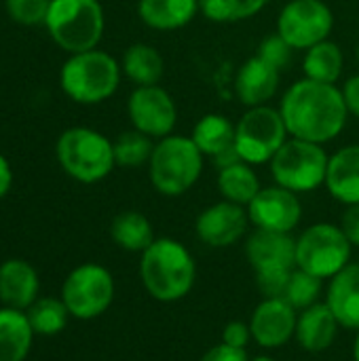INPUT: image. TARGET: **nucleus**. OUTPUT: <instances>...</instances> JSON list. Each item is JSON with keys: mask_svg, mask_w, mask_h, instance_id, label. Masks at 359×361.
I'll list each match as a JSON object with an SVG mask.
<instances>
[{"mask_svg": "<svg viewBox=\"0 0 359 361\" xmlns=\"http://www.w3.org/2000/svg\"><path fill=\"white\" fill-rule=\"evenodd\" d=\"M288 133L313 144L332 142L347 125V104L336 85L303 78L294 82L279 108Z\"/></svg>", "mask_w": 359, "mask_h": 361, "instance_id": "obj_1", "label": "nucleus"}, {"mask_svg": "<svg viewBox=\"0 0 359 361\" xmlns=\"http://www.w3.org/2000/svg\"><path fill=\"white\" fill-rule=\"evenodd\" d=\"M140 277L154 300L178 302L190 294L197 279V264L184 243L159 237L142 252Z\"/></svg>", "mask_w": 359, "mask_h": 361, "instance_id": "obj_2", "label": "nucleus"}, {"mask_svg": "<svg viewBox=\"0 0 359 361\" xmlns=\"http://www.w3.org/2000/svg\"><path fill=\"white\" fill-rule=\"evenodd\" d=\"M44 25L53 42L74 55L99 44L106 17L99 0H51Z\"/></svg>", "mask_w": 359, "mask_h": 361, "instance_id": "obj_3", "label": "nucleus"}, {"mask_svg": "<svg viewBox=\"0 0 359 361\" xmlns=\"http://www.w3.org/2000/svg\"><path fill=\"white\" fill-rule=\"evenodd\" d=\"M203 154L186 135H167L154 144L148 176L157 192L180 197L188 192L203 171Z\"/></svg>", "mask_w": 359, "mask_h": 361, "instance_id": "obj_4", "label": "nucleus"}, {"mask_svg": "<svg viewBox=\"0 0 359 361\" xmlns=\"http://www.w3.org/2000/svg\"><path fill=\"white\" fill-rule=\"evenodd\" d=\"M118 61L97 49L74 53L61 66L59 82L63 93L76 104H99L114 95L121 82Z\"/></svg>", "mask_w": 359, "mask_h": 361, "instance_id": "obj_5", "label": "nucleus"}, {"mask_svg": "<svg viewBox=\"0 0 359 361\" xmlns=\"http://www.w3.org/2000/svg\"><path fill=\"white\" fill-rule=\"evenodd\" d=\"M61 169L83 184H95L110 176L114 169V146L112 142L89 127L66 129L55 146Z\"/></svg>", "mask_w": 359, "mask_h": 361, "instance_id": "obj_6", "label": "nucleus"}, {"mask_svg": "<svg viewBox=\"0 0 359 361\" xmlns=\"http://www.w3.org/2000/svg\"><path fill=\"white\" fill-rule=\"evenodd\" d=\"M330 157L322 144L290 137L271 159V173L275 184L292 192H313L326 184Z\"/></svg>", "mask_w": 359, "mask_h": 361, "instance_id": "obj_7", "label": "nucleus"}, {"mask_svg": "<svg viewBox=\"0 0 359 361\" xmlns=\"http://www.w3.org/2000/svg\"><path fill=\"white\" fill-rule=\"evenodd\" d=\"M353 245L341 226L317 222L296 239V269L332 279L351 262Z\"/></svg>", "mask_w": 359, "mask_h": 361, "instance_id": "obj_8", "label": "nucleus"}, {"mask_svg": "<svg viewBox=\"0 0 359 361\" xmlns=\"http://www.w3.org/2000/svg\"><path fill=\"white\" fill-rule=\"evenodd\" d=\"M114 290V277L106 267L97 262H85L68 273L59 298L63 300L70 317L91 322L110 309Z\"/></svg>", "mask_w": 359, "mask_h": 361, "instance_id": "obj_9", "label": "nucleus"}, {"mask_svg": "<svg viewBox=\"0 0 359 361\" xmlns=\"http://www.w3.org/2000/svg\"><path fill=\"white\" fill-rule=\"evenodd\" d=\"M288 127L279 110L271 106L250 108L235 125V146L243 163L262 165L288 142Z\"/></svg>", "mask_w": 359, "mask_h": 361, "instance_id": "obj_10", "label": "nucleus"}, {"mask_svg": "<svg viewBox=\"0 0 359 361\" xmlns=\"http://www.w3.org/2000/svg\"><path fill=\"white\" fill-rule=\"evenodd\" d=\"M334 27V15L324 0H292L277 17V34L292 49H311L328 40Z\"/></svg>", "mask_w": 359, "mask_h": 361, "instance_id": "obj_11", "label": "nucleus"}, {"mask_svg": "<svg viewBox=\"0 0 359 361\" xmlns=\"http://www.w3.org/2000/svg\"><path fill=\"white\" fill-rule=\"evenodd\" d=\"M127 114L133 129L150 135L152 140L171 135L178 121L174 97L159 85L135 87L127 102Z\"/></svg>", "mask_w": 359, "mask_h": 361, "instance_id": "obj_12", "label": "nucleus"}, {"mask_svg": "<svg viewBox=\"0 0 359 361\" xmlns=\"http://www.w3.org/2000/svg\"><path fill=\"white\" fill-rule=\"evenodd\" d=\"M250 224L271 233H292L303 218V205L296 192L275 184L260 188L248 205Z\"/></svg>", "mask_w": 359, "mask_h": 361, "instance_id": "obj_13", "label": "nucleus"}, {"mask_svg": "<svg viewBox=\"0 0 359 361\" xmlns=\"http://www.w3.org/2000/svg\"><path fill=\"white\" fill-rule=\"evenodd\" d=\"M250 216L248 207L231 203V201H220L209 207H205L195 222V233L201 243L214 250L231 247L235 245L248 231Z\"/></svg>", "mask_w": 359, "mask_h": 361, "instance_id": "obj_14", "label": "nucleus"}, {"mask_svg": "<svg viewBox=\"0 0 359 361\" xmlns=\"http://www.w3.org/2000/svg\"><path fill=\"white\" fill-rule=\"evenodd\" d=\"M296 309L286 298H264L252 313V341L262 349H279L296 336Z\"/></svg>", "mask_w": 359, "mask_h": 361, "instance_id": "obj_15", "label": "nucleus"}, {"mask_svg": "<svg viewBox=\"0 0 359 361\" xmlns=\"http://www.w3.org/2000/svg\"><path fill=\"white\" fill-rule=\"evenodd\" d=\"M245 258L256 275L292 273L296 269V239L290 233L256 228L245 243Z\"/></svg>", "mask_w": 359, "mask_h": 361, "instance_id": "obj_16", "label": "nucleus"}, {"mask_svg": "<svg viewBox=\"0 0 359 361\" xmlns=\"http://www.w3.org/2000/svg\"><path fill=\"white\" fill-rule=\"evenodd\" d=\"M190 140L203 157H209L218 169L239 163L241 157L235 146V125L222 114H205L197 121Z\"/></svg>", "mask_w": 359, "mask_h": 361, "instance_id": "obj_17", "label": "nucleus"}, {"mask_svg": "<svg viewBox=\"0 0 359 361\" xmlns=\"http://www.w3.org/2000/svg\"><path fill=\"white\" fill-rule=\"evenodd\" d=\"M36 269L21 258H8L0 264V302L2 307L28 311L40 296Z\"/></svg>", "mask_w": 359, "mask_h": 361, "instance_id": "obj_18", "label": "nucleus"}, {"mask_svg": "<svg viewBox=\"0 0 359 361\" xmlns=\"http://www.w3.org/2000/svg\"><path fill=\"white\" fill-rule=\"evenodd\" d=\"M279 80H281V70H277L262 57L254 55L239 68L235 78V89L239 99L248 108H256V106H264L277 93Z\"/></svg>", "mask_w": 359, "mask_h": 361, "instance_id": "obj_19", "label": "nucleus"}, {"mask_svg": "<svg viewBox=\"0 0 359 361\" xmlns=\"http://www.w3.org/2000/svg\"><path fill=\"white\" fill-rule=\"evenodd\" d=\"M326 305L339 319L341 328L359 330V262H349L330 279Z\"/></svg>", "mask_w": 359, "mask_h": 361, "instance_id": "obj_20", "label": "nucleus"}, {"mask_svg": "<svg viewBox=\"0 0 359 361\" xmlns=\"http://www.w3.org/2000/svg\"><path fill=\"white\" fill-rule=\"evenodd\" d=\"M339 319L326 302H317L300 311L296 322V341L307 353H324L332 347L339 334Z\"/></svg>", "mask_w": 359, "mask_h": 361, "instance_id": "obj_21", "label": "nucleus"}, {"mask_svg": "<svg viewBox=\"0 0 359 361\" xmlns=\"http://www.w3.org/2000/svg\"><path fill=\"white\" fill-rule=\"evenodd\" d=\"M328 192L345 205L359 203V144L336 150L328 161Z\"/></svg>", "mask_w": 359, "mask_h": 361, "instance_id": "obj_22", "label": "nucleus"}, {"mask_svg": "<svg viewBox=\"0 0 359 361\" xmlns=\"http://www.w3.org/2000/svg\"><path fill=\"white\" fill-rule=\"evenodd\" d=\"M34 336L25 311L0 307V361L28 360Z\"/></svg>", "mask_w": 359, "mask_h": 361, "instance_id": "obj_23", "label": "nucleus"}, {"mask_svg": "<svg viewBox=\"0 0 359 361\" xmlns=\"http://www.w3.org/2000/svg\"><path fill=\"white\" fill-rule=\"evenodd\" d=\"M199 0H140V19L152 30H178L195 19Z\"/></svg>", "mask_w": 359, "mask_h": 361, "instance_id": "obj_24", "label": "nucleus"}, {"mask_svg": "<svg viewBox=\"0 0 359 361\" xmlns=\"http://www.w3.org/2000/svg\"><path fill=\"white\" fill-rule=\"evenodd\" d=\"M110 237L121 250L133 252V254L146 252L152 245V241L157 239L150 220L140 212L118 214L110 224Z\"/></svg>", "mask_w": 359, "mask_h": 361, "instance_id": "obj_25", "label": "nucleus"}, {"mask_svg": "<svg viewBox=\"0 0 359 361\" xmlns=\"http://www.w3.org/2000/svg\"><path fill=\"white\" fill-rule=\"evenodd\" d=\"M163 70L165 61L161 53L150 44L135 42L123 55V72L138 87L159 85V80L163 78Z\"/></svg>", "mask_w": 359, "mask_h": 361, "instance_id": "obj_26", "label": "nucleus"}, {"mask_svg": "<svg viewBox=\"0 0 359 361\" xmlns=\"http://www.w3.org/2000/svg\"><path fill=\"white\" fill-rule=\"evenodd\" d=\"M260 188V180L250 163L239 161L218 171V190L224 201L248 207Z\"/></svg>", "mask_w": 359, "mask_h": 361, "instance_id": "obj_27", "label": "nucleus"}, {"mask_svg": "<svg viewBox=\"0 0 359 361\" xmlns=\"http://www.w3.org/2000/svg\"><path fill=\"white\" fill-rule=\"evenodd\" d=\"M305 78L336 85V80L343 74V51L332 40H322L307 49L305 61H303Z\"/></svg>", "mask_w": 359, "mask_h": 361, "instance_id": "obj_28", "label": "nucleus"}, {"mask_svg": "<svg viewBox=\"0 0 359 361\" xmlns=\"http://www.w3.org/2000/svg\"><path fill=\"white\" fill-rule=\"evenodd\" d=\"M25 313L36 336H57L59 332L66 330L68 319H70V313L63 300L53 298V296L38 298Z\"/></svg>", "mask_w": 359, "mask_h": 361, "instance_id": "obj_29", "label": "nucleus"}, {"mask_svg": "<svg viewBox=\"0 0 359 361\" xmlns=\"http://www.w3.org/2000/svg\"><path fill=\"white\" fill-rule=\"evenodd\" d=\"M112 146H114V161L121 167H142L150 163V157L154 150L152 137L138 129L121 133L112 142Z\"/></svg>", "mask_w": 359, "mask_h": 361, "instance_id": "obj_30", "label": "nucleus"}, {"mask_svg": "<svg viewBox=\"0 0 359 361\" xmlns=\"http://www.w3.org/2000/svg\"><path fill=\"white\" fill-rule=\"evenodd\" d=\"M322 290H324V279H320V277H315V275H311L307 271L294 269L292 275H290V281H288L284 298L296 311H305V309H309V307L320 302Z\"/></svg>", "mask_w": 359, "mask_h": 361, "instance_id": "obj_31", "label": "nucleus"}, {"mask_svg": "<svg viewBox=\"0 0 359 361\" xmlns=\"http://www.w3.org/2000/svg\"><path fill=\"white\" fill-rule=\"evenodd\" d=\"M4 6L15 23L38 25L44 23L51 0H4Z\"/></svg>", "mask_w": 359, "mask_h": 361, "instance_id": "obj_32", "label": "nucleus"}, {"mask_svg": "<svg viewBox=\"0 0 359 361\" xmlns=\"http://www.w3.org/2000/svg\"><path fill=\"white\" fill-rule=\"evenodd\" d=\"M243 0H199V11L214 23L241 21Z\"/></svg>", "mask_w": 359, "mask_h": 361, "instance_id": "obj_33", "label": "nucleus"}, {"mask_svg": "<svg viewBox=\"0 0 359 361\" xmlns=\"http://www.w3.org/2000/svg\"><path fill=\"white\" fill-rule=\"evenodd\" d=\"M292 47L281 38V34H269L260 47H258V57H262L264 61H269L271 66H275L277 70H284L292 57Z\"/></svg>", "mask_w": 359, "mask_h": 361, "instance_id": "obj_34", "label": "nucleus"}, {"mask_svg": "<svg viewBox=\"0 0 359 361\" xmlns=\"http://www.w3.org/2000/svg\"><path fill=\"white\" fill-rule=\"evenodd\" d=\"M252 341V330L250 324L243 322H231L222 330V343L235 349H245Z\"/></svg>", "mask_w": 359, "mask_h": 361, "instance_id": "obj_35", "label": "nucleus"}, {"mask_svg": "<svg viewBox=\"0 0 359 361\" xmlns=\"http://www.w3.org/2000/svg\"><path fill=\"white\" fill-rule=\"evenodd\" d=\"M201 361H250V357H248L245 349H235V347H229V345L220 343V345L212 347L201 357Z\"/></svg>", "mask_w": 359, "mask_h": 361, "instance_id": "obj_36", "label": "nucleus"}, {"mask_svg": "<svg viewBox=\"0 0 359 361\" xmlns=\"http://www.w3.org/2000/svg\"><path fill=\"white\" fill-rule=\"evenodd\" d=\"M341 228L347 235V239L351 241V245L359 247V203L358 205H347L343 220H341Z\"/></svg>", "mask_w": 359, "mask_h": 361, "instance_id": "obj_37", "label": "nucleus"}, {"mask_svg": "<svg viewBox=\"0 0 359 361\" xmlns=\"http://www.w3.org/2000/svg\"><path fill=\"white\" fill-rule=\"evenodd\" d=\"M341 91H343V97H345V104H347L349 114H353V116L359 118V74L358 76H351L343 85Z\"/></svg>", "mask_w": 359, "mask_h": 361, "instance_id": "obj_38", "label": "nucleus"}, {"mask_svg": "<svg viewBox=\"0 0 359 361\" xmlns=\"http://www.w3.org/2000/svg\"><path fill=\"white\" fill-rule=\"evenodd\" d=\"M13 186V169H11V163L6 161L4 154H0V199L8 195Z\"/></svg>", "mask_w": 359, "mask_h": 361, "instance_id": "obj_39", "label": "nucleus"}, {"mask_svg": "<svg viewBox=\"0 0 359 361\" xmlns=\"http://www.w3.org/2000/svg\"><path fill=\"white\" fill-rule=\"evenodd\" d=\"M271 0H243V8H241V19H250L256 13H260Z\"/></svg>", "mask_w": 359, "mask_h": 361, "instance_id": "obj_40", "label": "nucleus"}, {"mask_svg": "<svg viewBox=\"0 0 359 361\" xmlns=\"http://www.w3.org/2000/svg\"><path fill=\"white\" fill-rule=\"evenodd\" d=\"M353 361H359V332L355 343H353Z\"/></svg>", "mask_w": 359, "mask_h": 361, "instance_id": "obj_41", "label": "nucleus"}, {"mask_svg": "<svg viewBox=\"0 0 359 361\" xmlns=\"http://www.w3.org/2000/svg\"><path fill=\"white\" fill-rule=\"evenodd\" d=\"M250 361H277V360H273V357H269V355H258V357H254V360H250Z\"/></svg>", "mask_w": 359, "mask_h": 361, "instance_id": "obj_42", "label": "nucleus"}, {"mask_svg": "<svg viewBox=\"0 0 359 361\" xmlns=\"http://www.w3.org/2000/svg\"><path fill=\"white\" fill-rule=\"evenodd\" d=\"M358 61H359V47H358Z\"/></svg>", "mask_w": 359, "mask_h": 361, "instance_id": "obj_43", "label": "nucleus"}]
</instances>
